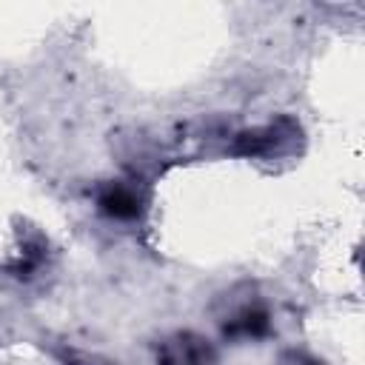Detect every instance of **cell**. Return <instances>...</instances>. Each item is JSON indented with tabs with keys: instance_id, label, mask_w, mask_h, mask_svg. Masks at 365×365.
<instances>
[{
	"instance_id": "3",
	"label": "cell",
	"mask_w": 365,
	"mask_h": 365,
	"mask_svg": "<svg viewBox=\"0 0 365 365\" xmlns=\"http://www.w3.org/2000/svg\"><path fill=\"white\" fill-rule=\"evenodd\" d=\"M97 208L114 220H134L143 214V197L134 185L108 182L97 191Z\"/></svg>"
},
{
	"instance_id": "1",
	"label": "cell",
	"mask_w": 365,
	"mask_h": 365,
	"mask_svg": "<svg viewBox=\"0 0 365 365\" xmlns=\"http://www.w3.org/2000/svg\"><path fill=\"white\" fill-rule=\"evenodd\" d=\"M299 137V125L291 117H279L277 123L240 131L231 143V154L240 157H274L288 148V143Z\"/></svg>"
},
{
	"instance_id": "2",
	"label": "cell",
	"mask_w": 365,
	"mask_h": 365,
	"mask_svg": "<svg viewBox=\"0 0 365 365\" xmlns=\"http://www.w3.org/2000/svg\"><path fill=\"white\" fill-rule=\"evenodd\" d=\"M157 365H217L211 342L194 331H177L157 348Z\"/></svg>"
},
{
	"instance_id": "4",
	"label": "cell",
	"mask_w": 365,
	"mask_h": 365,
	"mask_svg": "<svg viewBox=\"0 0 365 365\" xmlns=\"http://www.w3.org/2000/svg\"><path fill=\"white\" fill-rule=\"evenodd\" d=\"M271 331V317L259 302H245L240 305L225 322H222V334L231 339H259Z\"/></svg>"
}]
</instances>
